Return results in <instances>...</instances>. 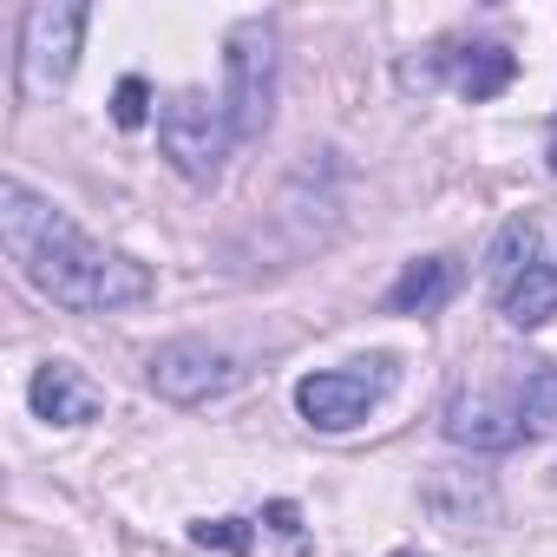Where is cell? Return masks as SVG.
Here are the masks:
<instances>
[{
  "label": "cell",
  "mask_w": 557,
  "mask_h": 557,
  "mask_svg": "<svg viewBox=\"0 0 557 557\" xmlns=\"http://www.w3.org/2000/svg\"><path fill=\"white\" fill-rule=\"evenodd\" d=\"M0 243L21 262V275L60 309H132L151 296V269L138 256H119L106 243H92L53 197H40L34 184L8 177L0 184Z\"/></svg>",
  "instance_id": "6da1fadb"
},
{
  "label": "cell",
  "mask_w": 557,
  "mask_h": 557,
  "mask_svg": "<svg viewBox=\"0 0 557 557\" xmlns=\"http://www.w3.org/2000/svg\"><path fill=\"white\" fill-rule=\"evenodd\" d=\"M158 145H164V158L184 184H216L223 158L236 145V119H230L223 92H203V86L171 92L158 106Z\"/></svg>",
  "instance_id": "7a4b0ae2"
},
{
  "label": "cell",
  "mask_w": 557,
  "mask_h": 557,
  "mask_svg": "<svg viewBox=\"0 0 557 557\" xmlns=\"http://www.w3.org/2000/svg\"><path fill=\"white\" fill-rule=\"evenodd\" d=\"M498 374H479V381H459L446 394V440L453 446H472V453H511L524 446V413H518V381H524V361H492Z\"/></svg>",
  "instance_id": "3957f363"
},
{
  "label": "cell",
  "mask_w": 557,
  "mask_h": 557,
  "mask_svg": "<svg viewBox=\"0 0 557 557\" xmlns=\"http://www.w3.org/2000/svg\"><path fill=\"white\" fill-rule=\"evenodd\" d=\"M86 8H73V0H40V8H27L21 21V99H53L73 66H79V40H86Z\"/></svg>",
  "instance_id": "277c9868"
},
{
  "label": "cell",
  "mask_w": 557,
  "mask_h": 557,
  "mask_svg": "<svg viewBox=\"0 0 557 557\" xmlns=\"http://www.w3.org/2000/svg\"><path fill=\"white\" fill-rule=\"evenodd\" d=\"M275 21H243L230 34V53H223V106L236 119V138H262L269 119H275Z\"/></svg>",
  "instance_id": "5b68a950"
},
{
  "label": "cell",
  "mask_w": 557,
  "mask_h": 557,
  "mask_svg": "<svg viewBox=\"0 0 557 557\" xmlns=\"http://www.w3.org/2000/svg\"><path fill=\"white\" fill-rule=\"evenodd\" d=\"M151 387L177 407H203V400H223L230 387H243V361L223 348V342H203V335H177L151 355Z\"/></svg>",
  "instance_id": "8992f818"
},
{
  "label": "cell",
  "mask_w": 557,
  "mask_h": 557,
  "mask_svg": "<svg viewBox=\"0 0 557 557\" xmlns=\"http://www.w3.org/2000/svg\"><path fill=\"white\" fill-rule=\"evenodd\" d=\"M387 381H394V361H355V368L302 374V381H296V407H302L309 426H322V433H348V426H361V420L381 407Z\"/></svg>",
  "instance_id": "52a82bcc"
},
{
  "label": "cell",
  "mask_w": 557,
  "mask_h": 557,
  "mask_svg": "<svg viewBox=\"0 0 557 557\" xmlns=\"http://www.w3.org/2000/svg\"><path fill=\"white\" fill-rule=\"evenodd\" d=\"M27 400H34V413L53 420V426H86V420H99V387H92L73 361H47V368L34 374V387H27Z\"/></svg>",
  "instance_id": "ba28073f"
},
{
  "label": "cell",
  "mask_w": 557,
  "mask_h": 557,
  "mask_svg": "<svg viewBox=\"0 0 557 557\" xmlns=\"http://www.w3.org/2000/svg\"><path fill=\"white\" fill-rule=\"evenodd\" d=\"M459 296V262L453 256H413L400 275H394V289H387V309L394 315H433Z\"/></svg>",
  "instance_id": "9c48e42d"
},
{
  "label": "cell",
  "mask_w": 557,
  "mask_h": 557,
  "mask_svg": "<svg viewBox=\"0 0 557 557\" xmlns=\"http://www.w3.org/2000/svg\"><path fill=\"white\" fill-rule=\"evenodd\" d=\"M498 296V315L511 322V329H544L550 315H557V256L544 249L524 275H511L505 289H492Z\"/></svg>",
  "instance_id": "30bf717a"
},
{
  "label": "cell",
  "mask_w": 557,
  "mask_h": 557,
  "mask_svg": "<svg viewBox=\"0 0 557 557\" xmlns=\"http://www.w3.org/2000/svg\"><path fill=\"white\" fill-rule=\"evenodd\" d=\"M511 79H518V60H511V47H498V40H472V47L453 53V86H459L466 99H498Z\"/></svg>",
  "instance_id": "8fae6325"
},
{
  "label": "cell",
  "mask_w": 557,
  "mask_h": 557,
  "mask_svg": "<svg viewBox=\"0 0 557 557\" xmlns=\"http://www.w3.org/2000/svg\"><path fill=\"white\" fill-rule=\"evenodd\" d=\"M537 256H544V230H537L531 216H511V223L498 230V243H492V289H505L511 275H524Z\"/></svg>",
  "instance_id": "7c38bea8"
},
{
  "label": "cell",
  "mask_w": 557,
  "mask_h": 557,
  "mask_svg": "<svg viewBox=\"0 0 557 557\" xmlns=\"http://www.w3.org/2000/svg\"><path fill=\"white\" fill-rule=\"evenodd\" d=\"M518 413H524V433H557V368L550 361H524V381H518Z\"/></svg>",
  "instance_id": "4fadbf2b"
},
{
  "label": "cell",
  "mask_w": 557,
  "mask_h": 557,
  "mask_svg": "<svg viewBox=\"0 0 557 557\" xmlns=\"http://www.w3.org/2000/svg\"><path fill=\"white\" fill-rule=\"evenodd\" d=\"M112 119H119L125 132H138V125L151 119V86H145L138 73H125V79H119V92H112Z\"/></svg>",
  "instance_id": "5bb4252c"
},
{
  "label": "cell",
  "mask_w": 557,
  "mask_h": 557,
  "mask_svg": "<svg viewBox=\"0 0 557 557\" xmlns=\"http://www.w3.org/2000/svg\"><path fill=\"white\" fill-rule=\"evenodd\" d=\"M190 537L197 544H216V550H249V524L243 518H203Z\"/></svg>",
  "instance_id": "9a60e30c"
},
{
  "label": "cell",
  "mask_w": 557,
  "mask_h": 557,
  "mask_svg": "<svg viewBox=\"0 0 557 557\" xmlns=\"http://www.w3.org/2000/svg\"><path fill=\"white\" fill-rule=\"evenodd\" d=\"M550 171H557V125H550Z\"/></svg>",
  "instance_id": "2e32d148"
},
{
  "label": "cell",
  "mask_w": 557,
  "mask_h": 557,
  "mask_svg": "<svg viewBox=\"0 0 557 557\" xmlns=\"http://www.w3.org/2000/svg\"><path fill=\"white\" fill-rule=\"evenodd\" d=\"M394 557H420V550H394Z\"/></svg>",
  "instance_id": "e0dca14e"
}]
</instances>
